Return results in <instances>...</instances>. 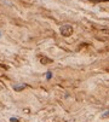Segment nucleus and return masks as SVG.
I'll use <instances>...</instances> for the list:
<instances>
[{"label":"nucleus","instance_id":"obj_1","mask_svg":"<svg viewBox=\"0 0 109 122\" xmlns=\"http://www.w3.org/2000/svg\"><path fill=\"white\" fill-rule=\"evenodd\" d=\"M73 32H74V29H73V27H72L70 24H64V25H62V27L59 28V33H61V35L64 36V38L70 36V35L73 34Z\"/></svg>","mask_w":109,"mask_h":122},{"label":"nucleus","instance_id":"obj_2","mask_svg":"<svg viewBox=\"0 0 109 122\" xmlns=\"http://www.w3.org/2000/svg\"><path fill=\"white\" fill-rule=\"evenodd\" d=\"M40 62H41V64H49V63H52V59L47 58L46 56H41L40 57Z\"/></svg>","mask_w":109,"mask_h":122},{"label":"nucleus","instance_id":"obj_5","mask_svg":"<svg viewBox=\"0 0 109 122\" xmlns=\"http://www.w3.org/2000/svg\"><path fill=\"white\" fill-rule=\"evenodd\" d=\"M10 121H11V122H18L19 120H18V118H16V117H11V118H10Z\"/></svg>","mask_w":109,"mask_h":122},{"label":"nucleus","instance_id":"obj_4","mask_svg":"<svg viewBox=\"0 0 109 122\" xmlns=\"http://www.w3.org/2000/svg\"><path fill=\"white\" fill-rule=\"evenodd\" d=\"M51 77H52V73H51V72H47V73H46V79L49 80V79H51Z\"/></svg>","mask_w":109,"mask_h":122},{"label":"nucleus","instance_id":"obj_3","mask_svg":"<svg viewBox=\"0 0 109 122\" xmlns=\"http://www.w3.org/2000/svg\"><path fill=\"white\" fill-rule=\"evenodd\" d=\"M26 88V85L24 84H22V85H15L14 86V89L15 91H22V89H24Z\"/></svg>","mask_w":109,"mask_h":122},{"label":"nucleus","instance_id":"obj_6","mask_svg":"<svg viewBox=\"0 0 109 122\" xmlns=\"http://www.w3.org/2000/svg\"><path fill=\"white\" fill-rule=\"evenodd\" d=\"M107 116H109V111H105L104 115H103V117H107Z\"/></svg>","mask_w":109,"mask_h":122}]
</instances>
